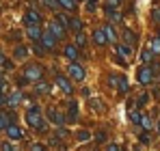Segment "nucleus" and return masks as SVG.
<instances>
[{
	"instance_id": "nucleus-1",
	"label": "nucleus",
	"mask_w": 160,
	"mask_h": 151,
	"mask_svg": "<svg viewBox=\"0 0 160 151\" xmlns=\"http://www.w3.org/2000/svg\"><path fill=\"white\" fill-rule=\"evenodd\" d=\"M26 123L30 127H35V129H39V132H46L48 129L46 121L41 119V108L39 106H30L26 110Z\"/></svg>"
},
{
	"instance_id": "nucleus-2",
	"label": "nucleus",
	"mask_w": 160,
	"mask_h": 151,
	"mask_svg": "<svg viewBox=\"0 0 160 151\" xmlns=\"http://www.w3.org/2000/svg\"><path fill=\"white\" fill-rule=\"evenodd\" d=\"M41 76H43V67L41 65H28L26 71H24V78H26L28 82H39Z\"/></svg>"
},
{
	"instance_id": "nucleus-3",
	"label": "nucleus",
	"mask_w": 160,
	"mask_h": 151,
	"mask_svg": "<svg viewBox=\"0 0 160 151\" xmlns=\"http://www.w3.org/2000/svg\"><path fill=\"white\" fill-rule=\"evenodd\" d=\"M48 32H52L54 39H63V37H65V26H63L58 20H56V17H54V20H50V22H48Z\"/></svg>"
},
{
	"instance_id": "nucleus-4",
	"label": "nucleus",
	"mask_w": 160,
	"mask_h": 151,
	"mask_svg": "<svg viewBox=\"0 0 160 151\" xmlns=\"http://www.w3.org/2000/svg\"><path fill=\"white\" fill-rule=\"evenodd\" d=\"M54 82L58 84V89H61L65 95H72V93H74V86H72V82H69V80H67V78H65L63 74H56V76H54Z\"/></svg>"
},
{
	"instance_id": "nucleus-5",
	"label": "nucleus",
	"mask_w": 160,
	"mask_h": 151,
	"mask_svg": "<svg viewBox=\"0 0 160 151\" xmlns=\"http://www.w3.org/2000/svg\"><path fill=\"white\" fill-rule=\"evenodd\" d=\"M67 71H69V78H74V80H78V82H82V80L87 78V71H84V67H80L78 63H69V67H67Z\"/></svg>"
},
{
	"instance_id": "nucleus-6",
	"label": "nucleus",
	"mask_w": 160,
	"mask_h": 151,
	"mask_svg": "<svg viewBox=\"0 0 160 151\" xmlns=\"http://www.w3.org/2000/svg\"><path fill=\"white\" fill-rule=\"evenodd\" d=\"M136 80L141 82V84H149L152 80H154V71H152V67H141L138 71H136Z\"/></svg>"
},
{
	"instance_id": "nucleus-7",
	"label": "nucleus",
	"mask_w": 160,
	"mask_h": 151,
	"mask_svg": "<svg viewBox=\"0 0 160 151\" xmlns=\"http://www.w3.org/2000/svg\"><path fill=\"white\" fill-rule=\"evenodd\" d=\"M39 43L43 46V50H54V46H56V39L52 37V32H41V39H39Z\"/></svg>"
},
{
	"instance_id": "nucleus-8",
	"label": "nucleus",
	"mask_w": 160,
	"mask_h": 151,
	"mask_svg": "<svg viewBox=\"0 0 160 151\" xmlns=\"http://www.w3.org/2000/svg\"><path fill=\"white\" fill-rule=\"evenodd\" d=\"M39 22H41V15H39V11H35V9H28L26 13H24V24H26V26L39 24Z\"/></svg>"
},
{
	"instance_id": "nucleus-9",
	"label": "nucleus",
	"mask_w": 160,
	"mask_h": 151,
	"mask_svg": "<svg viewBox=\"0 0 160 151\" xmlns=\"http://www.w3.org/2000/svg\"><path fill=\"white\" fill-rule=\"evenodd\" d=\"M48 117H50V121H54V125H56V127H63L65 123H67V119H65L58 110H54V108L48 110Z\"/></svg>"
},
{
	"instance_id": "nucleus-10",
	"label": "nucleus",
	"mask_w": 160,
	"mask_h": 151,
	"mask_svg": "<svg viewBox=\"0 0 160 151\" xmlns=\"http://www.w3.org/2000/svg\"><path fill=\"white\" fill-rule=\"evenodd\" d=\"M7 136H9L11 140H20V138H24V132H22V127H20V125L11 123V125L7 127Z\"/></svg>"
},
{
	"instance_id": "nucleus-11",
	"label": "nucleus",
	"mask_w": 160,
	"mask_h": 151,
	"mask_svg": "<svg viewBox=\"0 0 160 151\" xmlns=\"http://www.w3.org/2000/svg\"><path fill=\"white\" fill-rule=\"evenodd\" d=\"M24 100V95H22V91H13L9 97H7V106L9 108H18L20 106V101Z\"/></svg>"
},
{
	"instance_id": "nucleus-12",
	"label": "nucleus",
	"mask_w": 160,
	"mask_h": 151,
	"mask_svg": "<svg viewBox=\"0 0 160 151\" xmlns=\"http://www.w3.org/2000/svg\"><path fill=\"white\" fill-rule=\"evenodd\" d=\"M26 35L37 43L39 39H41V28H39V24H32V26H26Z\"/></svg>"
},
{
	"instance_id": "nucleus-13",
	"label": "nucleus",
	"mask_w": 160,
	"mask_h": 151,
	"mask_svg": "<svg viewBox=\"0 0 160 151\" xmlns=\"http://www.w3.org/2000/svg\"><path fill=\"white\" fill-rule=\"evenodd\" d=\"M102 30H104V35H106V41H108V43H115V41H117V32H115L112 24H106Z\"/></svg>"
},
{
	"instance_id": "nucleus-14",
	"label": "nucleus",
	"mask_w": 160,
	"mask_h": 151,
	"mask_svg": "<svg viewBox=\"0 0 160 151\" xmlns=\"http://www.w3.org/2000/svg\"><path fill=\"white\" fill-rule=\"evenodd\" d=\"M63 56H67L72 63L78 58V48L76 46H65V50H63Z\"/></svg>"
},
{
	"instance_id": "nucleus-15",
	"label": "nucleus",
	"mask_w": 160,
	"mask_h": 151,
	"mask_svg": "<svg viewBox=\"0 0 160 151\" xmlns=\"http://www.w3.org/2000/svg\"><path fill=\"white\" fill-rule=\"evenodd\" d=\"M93 41H95L98 46H106L108 41H106V35H104V30H95V32H93Z\"/></svg>"
},
{
	"instance_id": "nucleus-16",
	"label": "nucleus",
	"mask_w": 160,
	"mask_h": 151,
	"mask_svg": "<svg viewBox=\"0 0 160 151\" xmlns=\"http://www.w3.org/2000/svg\"><path fill=\"white\" fill-rule=\"evenodd\" d=\"M123 37H126V46H130V48H132L134 43H136V35H134L130 28H126V30H123Z\"/></svg>"
},
{
	"instance_id": "nucleus-17",
	"label": "nucleus",
	"mask_w": 160,
	"mask_h": 151,
	"mask_svg": "<svg viewBox=\"0 0 160 151\" xmlns=\"http://www.w3.org/2000/svg\"><path fill=\"white\" fill-rule=\"evenodd\" d=\"M117 54H121L123 58H128V56L132 54V48H130V46H126V43H117Z\"/></svg>"
},
{
	"instance_id": "nucleus-18",
	"label": "nucleus",
	"mask_w": 160,
	"mask_h": 151,
	"mask_svg": "<svg viewBox=\"0 0 160 151\" xmlns=\"http://www.w3.org/2000/svg\"><path fill=\"white\" fill-rule=\"evenodd\" d=\"M141 61H143L145 65H152V61H154V52L149 50V48L143 50V52H141Z\"/></svg>"
},
{
	"instance_id": "nucleus-19",
	"label": "nucleus",
	"mask_w": 160,
	"mask_h": 151,
	"mask_svg": "<svg viewBox=\"0 0 160 151\" xmlns=\"http://www.w3.org/2000/svg\"><path fill=\"white\" fill-rule=\"evenodd\" d=\"M138 125L143 127V129H152V127H154V121H152L147 114H141V121H138Z\"/></svg>"
},
{
	"instance_id": "nucleus-20",
	"label": "nucleus",
	"mask_w": 160,
	"mask_h": 151,
	"mask_svg": "<svg viewBox=\"0 0 160 151\" xmlns=\"http://www.w3.org/2000/svg\"><path fill=\"white\" fill-rule=\"evenodd\" d=\"M13 56H15L18 61H24V58L28 56V50L24 48V46H18V48H15V52H13Z\"/></svg>"
},
{
	"instance_id": "nucleus-21",
	"label": "nucleus",
	"mask_w": 160,
	"mask_h": 151,
	"mask_svg": "<svg viewBox=\"0 0 160 151\" xmlns=\"http://www.w3.org/2000/svg\"><path fill=\"white\" fill-rule=\"evenodd\" d=\"M117 89H119V93H128V80H126V76H119V82H117Z\"/></svg>"
},
{
	"instance_id": "nucleus-22",
	"label": "nucleus",
	"mask_w": 160,
	"mask_h": 151,
	"mask_svg": "<svg viewBox=\"0 0 160 151\" xmlns=\"http://www.w3.org/2000/svg\"><path fill=\"white\" fill-rule=\"evenodd\" d=\"M9 125H11V117L7 112H0V129H7Z\"/></svg>"
},
{
	"instance_id": "nucleus-23",
	"label": "nucleus",
	"mask_w": 160,
	"mask_h": 151,
	"mask_svg": "<svg viewBox=\"0 0 160 151\" xmlns=\"http://www.w3.org/2000/svg\"><path fill=\"white\" fill-rule=\"evenodd\" d=\"M76 119H78V104L72 101L69 104V121H76Z\"/></svg>"
},
{
	"instance_id": "nucleus-24",
	"label": "nucleus",
	"mask_w": 160,
	"mask_h": 151,
	"mask_svg": "<svg viewBox=\"0 0 160 151\" xmlns=\"http://www.w3.org/2000/svg\"><path fill=\"white\" fill-rule=\"evenodd\" d=\"M149 50L154 52V54H160V37H154L149 41Z\"/></svg>"
},
{
	"instance_id": "nucleus-25",
	"label": "nucleus",
	"mask_w": 160,
	"mask_h": 151,
	"mask_svg": "<svg viewBox=\"0 0 160 151\" xmlns=\"http://www.w3.org/2000/svg\"><path fill=\"white\" fill-rule=\"evenodd\" d=\"M58 2V7H63V9H67V11H72L74 7H76V0H56Z\"/></svg>"
},
{
	"instance_id": "nucleus-26",
	"label": "nucleus",
	"mask_w": 160,
	"mask_h": 151,
	"mask_svg": "<svg viewBox=\"0 0 160 151\" xmlns=\"http://www.w3.org/2000/svg\"><path fill=\"white\" fill-rule=\"evenodd\" d=\"M69 28H72V30H76V32H80V30H82V22H80L78 17H74V20H69Z\"/></svg>"
},
{
	"instance_id": "nucleus-27",
	"label": "nucleus",
	"mask_w": 160,
	"mask_h": 151,
	"mask_svg": "<svg viewBox=\"0 0 160 151\" xmlns=\"http://www.w3.org/2000/svg\"><path fill=\"white\" fill-rule=\"evenodd\" d=\"M87 46V37L82 32H76V48H84Z\"/></svg>"
},
{
	"instance_id": "nucleus-28",
	"label": "nucleus",
	"mask_w": 160,
	"mask_h": 151,
	"mask_svg": "<svg viewBox=\"0 0 160 151\" xmlns=\"http://www.w3.org/2000/svg\"><path fill=\"white\" fill-rule=\"evenodd\" d=\"M76 138H78L80 143H87V140H91V134H89L87 129H82V132H78V134H76Z\"/></svg>"
},
{
	"instance_id": "nucleus-29",
	"label": "nucleus",
	"mask_w": 160,
	"mask_h": 151,
	"mask_svg": "<svg viewBox=\"0 0 160 151\" xmlns=\"http://www.w3.org/2000/svg\"><path fill=\"white\" fill-rule=\"evenodd\" d=\"M130 121L138 125V121H141V112H138V110H134V108H130Z\"/></svg>"
},
{
	"instance_id": "nucleus-30",
	"label": "nucleus",
	"mask_w": 160,
	"mask_h": 151,
	"mask_svg": "<svg viewBox=\"0 0 160 151\" xmlns=\"http://www.w3.org/2000/svg\"><path fill=\"white\" fill-rule=\"evenodd\" d=\"M35 91H37V93H48V91H50V84H46V82H41V80H39V84H37V89H35Z\"/></svg>"
},
{
	"instance_id": "nucleus-31",
	"label": "nucleus",
	"mask_w": 160,
	"mask_h": 151,
	"mask_svg": "<svg viewBox=\"0 0 160 151\" xmlns=\"http://www.w3.org/2000/svg\"><path fill=\"white\" fill-rule=\"evenodd\" d=\"M117 82H119V76H117V74H110V76H108V84H110L112 89H117Z\"/></svg>"
},
{
	"instance_id": "nucleus-32",
	"label": "nucleus",
	"mask_w": 160,
	"mask_h": 151,
	"mask_svg": "<svg viewBox=\"0 0 160 151\" xmlns=\"http://www.w3.org/2000/svg\"><path fill=\"white\" fill-rule=\"evenodd\" d=\"M95 143H106V132L100 129V132L95 134Z\"/></svg>"
},
{
	"instance_id": "nucleus-33",
	"label": "nucleus",
	"mask_w": 160,
	"mask_h": 151,
	"mask_svg": "<svg viewBox=\"0 0 160 151\" xmlns=\"http://www.w3.org/2000/svg\"><path fill=\"white\" fill-rule=\"evenodd\" d=\"M152 17L156 20V24H160V9H158V7H154V11H152Z\"/></svg>"
},
{
	"instance_id": "nucleus-34",
	"label": "nucleus",
	"mask_w": 160,
	"mask_h": 151,
	"mask_svg": "<svg viewBox=\"0 0 160 151\" xmlns=\"http://www.w3.org/2000/svg\"><path fill=\"white\" fill-rule=\"evenodd\" d=\"M141 143H143V145H149V143H152V136H149V134H141Z\"/></svg>"
},
{
	"instance_id": "nucleus-35",
	"label": "nucleus",
	"mask_w": 160,
	"mask_h": 151,
	"mask_svg": "<svg viewBox=\"0 0 160 151\" xmlns=\"http://www.w3.org/2000/svg\"><path fill=\"white\" fill-rule=\"evenodd\" d=\"M95 2H98V0H87V11L93 13V11H95Z\"/></svg>"
},
{
	"instance_id": "nucleus-36",
	"label": "nucleus",
	"mask_w": 160,
	"mask_h": 151,
	"mask_svg": "<svg viewBox=\"0 0 160 151\" xmlns=\"http://www.w3.org/2000/svg\"><path fill=\"white\" fill-rule=\"evenodd\" d=\"M56 20H58V22H61L63 26H67V24H69V17H67V15H56Z\"/></svg>"
},
{
	"instance_id": "nucleus-37",
	"label": "nucleus",
	"mask_w": 160,
	"mask_h": 151,
	"mask_svg": "<svg viewBox=\"0 0 160 151\" xmlns=\"http://www.w3.org/2000/svg\"><path fill=\"white\" fill-rule=\"evenodd\" d=\"M91 106H93V110H102V101L100 100H91Z\"/></svg>"
},
{
	"instance_id": "nucleus-38",
	"label": "nucleus",
	"mask_w": 160,
	"mask_h": 151,
	"mask_svg": "<svg viewBox=\"0 0 160 151\" xmlns=\"http://www.w3.org/2000/svg\"><path fill=\"white\" fill-rule=\"evenodd\" d=\"M147 100H149V95H147V93L138 95V104H141V106H143V104H147Z\"/></svg>"
},
{
	"instance_id": "nucleus-39",
	"label": "nucleus",
	"mask_w": 160,
	"mask_h": 151,
	"mask_svg": "<svg viewBox=\"0 0 160 151\" xmlns=\"http://www.w3.org/2000/svg\"><path fill=\"white\" fill-rule=\"evenodd\" d=\"M30 151H46V149H43V145L35 143V145H30Z\"/></svg>"
},
{
	"instance_id": "nucleus-40",
	"label": "nucleus",
	"mask_w": 160,
	"mask_h": 151,
	"mask_svg": "<svg viewBox=\"0 0 160 151\" xmlns=\"http://www.w3.org/2000/svg\"><path fill=\"white\" fill-rule=\"evenodd\" d=\"M2 151H13V147H11L9 143H4V145H2Z\"/></svg>"
},
{
	"instance_id": "nucleus-41",
	"label": "nucleus",
	"mask_w": 160,
	"mask_h": 151,
	"mask_svg": "<svg viewBox=\"0 0 160 151\" xmlns=\"http://www.w3.org/2000/svg\"><path fill=\"white\" fill-rule=\"evenodd\" d=\"M106 151H121V149H119L117 145H108V149H106Z\"/></svg>"
},
{
	"instance_id": "nucleus-42",
	"label": "nucleus",
	"mask_w": 160,
	"mask_h": 151,
	"mask_svg": "<svg viewBox=\"0 0 160 151\" xmlns=\"http://www.w3.org/2000/svg\"><path fill=\"white\" fill-rule=\"evenodd\" d=\"M2 104H7V95H4V93H0V106H2Z\"/></svg>"
},
{
	"instance_id": "nucleus-43",
	"label": "nucleus",
	"mask_w": 160,
	"mask_h": 151,
	"mask_svg": "<svg viewBox=\"0 0 160 151\" xmlns=\"http://www.w3.org/2000/svg\"><path fill=\"white\" fill-rule=\"evenodd\" d=\"M156 129H158V134H160V121H158V123H156Z\"/></svg>"
},
{
	"instance_id": "nucleus-44",
	"label": "nucleus",
	"mask_w": 160,
	"mask_h": 151,
	"mask_svg": "<svg viewBox=\"0 0 160 151\" xmlns=\"http://www.w3.org/2000/svg\"><path fill=\"white\" fill-rule=\"evenodd\" d=\"M0 78H2V71H0Z\"/></svg>"
}]
</instances>
